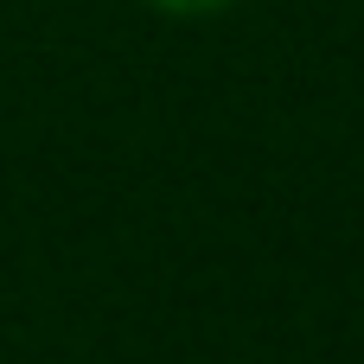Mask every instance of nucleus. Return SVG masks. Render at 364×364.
<instances>
[{
    "instance_id": "f257e3e1",
    "label": "nucleus",
    "mask_w": 364,
    "mask_h": 364,
    "mask_svg": "<svg viewBox=\"0 0 364 364\" xmlns=\"http://www.w3.org/2000/svg\"><path fill=\"white\" fill-rule=\"evenodd\" d=\"M141 6H154L166 19H211V13H230L237 0H141Z\"/></svg>"
}]
</instances>
